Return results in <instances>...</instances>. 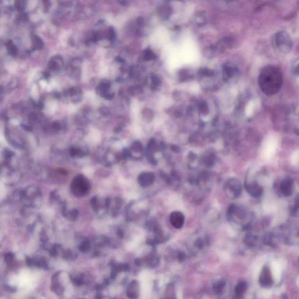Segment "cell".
<instances>
[{
	"instance_id": "obj_1",
	"label": "cell",
	"mask_w": 299,
	"mask_h": 299,
	"mask_svg": "<svg viewBox=\"0 0 299 299\" xmlns=\"http://www.w3.org/2000/svg\"><path fill=\"white\" fill-rule=\"evenodd\" d=\"M260 89L268 95L276 94L282 85V73L279 68L266 66L261 71L258 78Z\"/></svg>"
},
{
	"instance_id": "obj_2",
	"label": "cell",
	"mask_w": 299,
	"mask_h": 299,
	"mask_svg": "<svg viewBox=\"0 0 299 299\" xmlns=\"http://www.w3.org/2000/svg\"><path fill=\"white\" fill-rule=\"evenodd\" d=\"M274 43L279 50L284 53H289L292 47V41L290 36L285 32H279L275 34Z\"/></svg>"
},
{
	"instance_id": "obj_3",
	"label": "cell",
	"mask_w": 299,
	"mask_h": 299,
	"mask_svg": "<svg viewBox=\"0 0 299 299\" xmlns=\"http://www.w3.org/2000/svg\"><path fill=\"white\" fill-rule=\"evenodd\" d=\"M277 147V138L275 136H269L265 140L262 149V154L264 158H269L274 155Z\"/></svg>"
},
{
	"instance_id": "obj_4",
	"label": "cell",
	"mask_w": 299,
	"mask_h": 299,
	"mask_svg": "<svg viewBox=\"0 0 299 299\" xmlns=\"http://www.w3.org/2000/svg\"><path fill=\"white\" fill-rule=\"evenodd\" d=\"M155 180V175L153 172H145L141 173L138 178L140 185L143 187H147L153 184Z\"/></svg>"
},
{
	"instance_id": "obj_5",
	"label": "cell",
	"mask_w": 299,
	"mask_h": 299,
	"mask_svg": "<svg viewBox=\"0 0 299 299\" xmlns=\"http://www.w3.org/2000/svg\"><path fill=\"white\" fill-rule=\"evenodd\" d=\"M140 293L139 283L137 281L134 280L130 283L128 286L126 294L129 299H137Z\"/></svg>"
},
{
	"instance_id": "obj_6",
	"label": "cell",
	"mask_w": 299,
	"mask_h": 299,
	"mask_svg": "<svg viewBox=\"0 0 299 299\" xmlns=\"http://www.w3.org/2000/svg\"><path fill=\"white\" fill-rule=\"evenodd\" d=\"M170 222L176 228H181L185 222V217L180 211L172 212L170 215Z\"/></svg>"
},
{
	"instance_id": "obj_7",
	"label": "cell",
	"mask_w": 299,
	"mask_h": 299,
	"mask_svg": "<svg viewBox=\"0 0 299 299\" xmlns=\"http://www.w3.org/2000/svg\"><path fill=\"white\" fill-rule=\"evenodd\" d=\"M60 272H57L51 277V290L57 295H61L64 293V289L60 284L59 281Z\"/></svg>"
},
{
	"instance_id": "obj_8",
	"label": "cell",
	"mask_w": 299,
	"mask_h": 299,
	"mask_svg": "<svg viewBox=\"0 0 299 299\" xmlns=\"http://www.w3.org/2000/svg\"><path fill=\"white\" fill-rule=\"evenodd\" d=\"M27 264L29 266H36L43 269H47L48 267L47 261L44 258H28L27 260Z\"/></svg>"
},
{
	"instance_id": "obj_9",
	"label": "cell",
	"mask_w": 299,
	"mask_h": 299,
	"mask_svg": "<svg viewBox=\"0 0 299 299\" xmlns=\"http://www.w3.org/2000/svg\"><path fill=\"white\" fill-rule=\"evenodd\" d=\"M260 282L264 286H269L272 283V279L270 272L268 268H265L263 269L260 276Z\"/></svg>"
},
{
	"instance_id": "obj_10",
	"label": "cell",
	"mask_w": 299,
	"mask_h": 299,
	"mask_svg": "<svg viewBox=\"0 0 299 299\" xmlns=\"http://www.w3.org/2000/svg\"><path fill=\"white\" fill-rule=\"evenodd\" d=\"M226 282L224 280H219L216 281L213 285V290L216 294L222 293L223 289L224 288Z\"/></svg>"
},
{
	"instance_id": "obj_11",
	"label": "cell",
	"mask_w": 299,
	"mask_h": 299,
	"mask_svg": "<svg viewBox=\"0 0 299 299\" xmlns=\"http://www.w3.org/2000/svg\"><path fill=\"white\" fill-rule=\"evenodd\" d=\"M247 284L245 282H240L236 287V293L237 295H241L245 291Z\"/></svg>"
},
{
	"instance_id": "obj_12",
	"label": "cell",
	"mask_w": 299,
	"mask_h": 299,
	"mask_svg": "<svg viewBox=\"0 0 299 299\" xmlns=\"http://www.w3.org/2000/svg\"><path fill=\"white\" fill-rule=\"evenodd\" d=\"M215 162V157L213 154H208L205 157V164L207 166H212Z\"/></svg>"
},
{
	"instance_id": "obj_13",
	"label": "cell",
	"mask_w": 299,
	"mask_h": 299,
	"mask_svg": "<svg viewBox=\"0 0 299 299\" xmlns=\"http://www.w3.org/2000/svg\"><path fill=\"white\" fill-rule=\"evenodd\" d=\"M33 44L36 49H41L43 47V42L40 38L35 36L33 38Z\"/></svg>"
},
{
	"instance_id": "obj_14",
	"label": "cell",
	"mask_w": 299,
	"mask_h": 299,
	"mask_svg": "<svg viewBox=\"0 0 299 299\" xmlns=\"http://www.w3.org/2000/svg\"><path fill=\"white\" fill-rule=\"evenodd\" d=\"M291 162L293 165H297L299 162V150L294 151L291 157Z\"/></svg>"
},
{
	"instance_id": "obj_15",
	"label": "cell",
	"mask_w": 299,
	"mask_h": 299,
	"mask_svg": "<svg viewBox=\"0 0 299 299\" xmlns=\"http://www.w3.org/2000/svg\"><path fill=\"white\" fill-rule=\"evenodd\" d=\"M72 281L74 285L76 286H81L84 283L83 276H76L72 277Z\"/></svg>"
},
{
	"instance_id": "obj_16",
	"label": "cell",
	"mask_w": 299,
	"mask_h": 299,
	"mask_svg": "<svg viewBox=\"0 0 299 299\" xmlns=\"http://www.w3.org/2000/svg\"><path fill=\"white\" fill-rule=\"evenodd\" d=\"M4 259H5L6 263H7L8 264H13V262L14 261L15 256H14V254H12L11 252H8V253L6 254Z\"/></svg>"
},
{
	"instance_id": "obj_17",
	"label": "cell",
	"mask_w": 299,
	"mask_h": 299,
	"mask_svg": "<svg viewBox=\"0 0 299 299\" xmlns=\"http://www.w3.org/2000/svg\"><path fill=\"white\" fill-rule=\"evenodd\" d=\"M76 256H77V255H76L75 254L72 253V252H70V251L66 252L63 254L64 258L66 260H75Z\"/></svg>"
},
{
	"instance_id": "obj_18",
	"label": "cell",
	"mask_w": 299,
	"mask_h": 299,
	"mask_svg": "<svg viewBox=\"0 0 299 299\" xmlns=\"http://www.w3.org/2000/svg\"><path fill=\"white\" fill-rule=\"evenodd\" d=\"M8 46V50H9V52L10 53L11 55H16L17 54V47L14 46L13 44H12V43L10 42V43H8V44L7 45Z\"/></svg>"
},
{
	"instance_id": "obj_19",
	"label": "cell",
	"mask_w": 299,
	"mask_h": 299,
	"mask_svg": "<svg viewBox=\"0 0 299 299\" xmlns=\"http://www.w3.org/2000/svg\"><path fill=\"white\" fill-rule=\"evenodd\" d=\"M89 248V243L87 241H85L81 244L80 247V249L83 252H86Z\"/></svg>"
},
{
	"instance_id": "obj_20",
	"label": "cell",
	"mask_w": 299,
	"mask_h": 299,
	"mask_svg": "<svg viewBox=\"0 0 299 299\" xmlns=\"http://www.w3.org/2000/svg\"><path fill=\"white\" fill-rule=\"evenodd\" d=\"M274 206L272 205H266L264 206V211L266 213H271L274 209Z\"/></svg>"
},
{
	"instance_id": "obj_21",
	"label": "cell",
	"mask_w": 299,
	"mask_h": 299,
	"mask_svg": "<svg viewBox=\"0 0 299 299\" xmlns=\"http://www.w3.org/2000/svg\"><path fill=\"white\" fill-rule=\"evenodd\" d=\"M154 57V55H153V53L150 51H148L147 52H146L145 55V59H147V60H151V59H153V57Z\"/></svg>"
},
{
	"instance_id": "obj_22",
	"label": "cell",
	"mask_w": 299,
	"mask_h": 299,
	"mask_svg": "<svg viewBox=\"0 0 299 299\" xmlns=\"http://www.w3.org/2000/svg\"><path fill=\"white\" fill-rule=\"evenodd\" d=\"M203 74L205 75V76H211L213 74V72L211 70H208V69H206V70H204L203 71Z\"/></svg>"
},
{
	"instance_id": "obj_23",
	"label": "cell",
	"mask_w": 299,
	"mask_h": 299,
	"mask_svg": "<svg viewBox=\"0 0 299 299\" xmlns=\"http://www.w3.org/2000/svg\"></svg>"
}]
</instances>
